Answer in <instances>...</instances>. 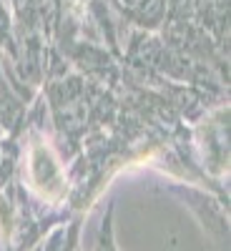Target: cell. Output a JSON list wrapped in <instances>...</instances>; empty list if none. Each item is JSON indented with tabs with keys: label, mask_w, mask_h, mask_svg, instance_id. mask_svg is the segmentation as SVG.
<instances>
[{
	"label": "cell",
	"mask_w": 231,
	"mask_h": 251,
	"mask_svg": "<svg viewBox=\"0 0 231 251\" xmlns=\"http://www.w3.org/2000/svg\"><path fill=\"white\" fill-rule=\"evenodd\" d=\"M30 176H33V183L46 196L55 199L60 194L63 181H60V174H58V166L53 163L48 151H43V149H33L30 151Z\"/></svg>",
	"instance_id": "cell-1"
}]
</instances>
